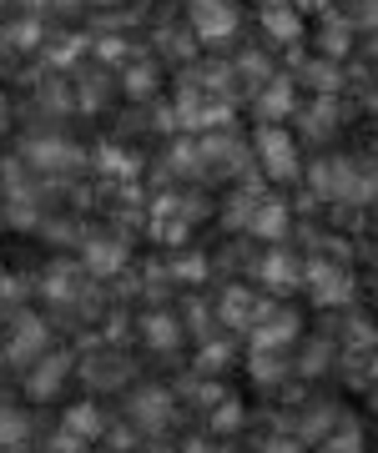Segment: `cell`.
<instances>
[{"label":"cell","instance_id":"obj_1","mask_svg":"<svg viewBox=\"0 0 378 453\" xmlns=\"http://www.w3.org/2000/svg\"><path fill=\"white\" fill-rule=\"evenodd\" d=\"M76 372L91 393H121L136 383V357L127 342H106V338H86V353L76 357Z\"/></svg>","mask_w":378,"mask_h":453},{"label":"cell","instance_id":"obj_2","mask_svg":"<svg viewBox=\"0 0 378 453\" xmlns=\"http://www.w3.org/2000/svg\"><path fill=\"white\" fill-rule=\"evenodd\" d=\"M56 342H50V323L41 318V312L20 308L11 312V323H5V333H0V357L11 363L16 372H26L35 363V357H46Z\"/></svg>","mask_w":378,"mask_h":453},{"label":"cell","instance_id":"obj_3","mask_svg":"<svg viewBox=\"0 0 378 453\" xmlns=\"http://www.w3.org/2000/svg\"><path fill=\"white\" fill-rule=\"evenodd\" d=\"M303 292H308L318 308L348 312L353 308V297H359V282H353V267H348V262L308 257V267H303Z\"/></svg>","mask_w":378,"mask_h":453},{"label":"cell","instance_id":"obj_4","mask_svg":"<svg viewBox=\"0 0 378 453\" xmlns=\"http://www.w3.org/2000/svg\"><path fill=\"white\" fill-rule=\"evenodd\" d=\"M127 418L142 428V438H166L177 428V393L162 383H136L127 398Z\"/></svg>","mask_w":378,"mask_h":453},{"label":"cell","instance_id":"obj_5","mask_svg":"<svg viewBox=\"0 0 378 453\" xmlns=\"http://www.w3.org/2000/svg\"><path fill=\"white\" fill-rule=\"evenodd\" d=\"M267 308H273V297L263 288H252V282H228L217 292V323L228 333H247L252 338V327L267 318Z\"/></svg>","mask_w":378,"mask_h":453},{"label":"cell","instance_id":"obj_6","mask_svg":"<svg viewBox=\"0 0 378 453\" xmlns=\"http://www.w3.org/2000/svg\"><path fill=\"white\" fill-rule=\"evenodd\" d=\"M71 378H76V353H66V348H50L46 357H35L31 368L20 372V388H26V398H31V403H56V398L66 393Z\"/></svg>","mask_w":378,"mask_h":453},{"label":"cell","instance_id":"obj_7","mask_svg":"<svg viewBox=\"0 0 378 453\" xmlns=\"http://www.w3.org/2000/svg\"><path fill=\"white\" fill-rule=\"evenodd\" d=\"M303 267H308L303 252H293L288 242H273L263 257L252 262V277H258V288H263L267 297H288V292L303 288Z\"/></svg>","mask_w":378,"mask_h":453},{"label":"cell","instance_id":"obj_8","mask_svg":"<svg viewBox=\"0 0 378 453\" xmlns=\"http://www.w3.org/2000/svg\"><path fill=\"white\" fill-rule=\"evenodd\" d=\"M252 146H258V162L273 181H297L303 162H297V136L288 127H258Z\"/></svg>","mask_w":378,"mask_h":453},{"label":"cell","instance_id":"obj_9","mask_svg":"<svg viewBox=\"0 0 378 453\" xmlns=\"http://www.w3.org/2000/svg\"><path fill=\"white\" fill-rule=\"evenodd\" d=\"M187 26L202 46H222L237 35V5L232 0H192L187 5Z\"/></svg>","mask_w":378,"mask_h":453},{"label":"cell","instance_id":"obj_10","mask_svg":"<svg viewBox=\"0 0 378 453\" xmlns=\"http://www.w3.org/2000/svg\"><path fill=\"white\" fill-rule=\"evenodd\" d=\"M136 333H142V348H147L151 357H172L187 342V327H181V318L172 308H151L136 318Z\"/></svg>","mask_w":378,"mask_h":453},{"label":"cell","instance_id":"obj_11","mask_svg":"<svg viewBox=\"0 0 378 453\" xmlns=\"http://www.w3.org/2000/svg\"><path fill=\"white\" fill-rule=\"evenodd\" d=\"M293 372L303 378V383L338 372V338H333V333H312V338H297V348H293Z\"/></svg>","mask_w":378,"mask_h":453},{"label":"cell","instance_id":"obj_12","mask_svg":"<svg viewBox=\"0 0 378 453\" xmlns=\"http://www.w3.org/2000/svg\"><path fill=\"white\" fill-rule=\"evenodd\" d=\"M247 372L263 393H278L282 383H293V348H252L247 353Z\"/></svg>","mask_w":378,"mask_h":453},{"label":"cell","instance_id":"obj_13","mask_svg":"<svg viewBox=\"0 0 378 453\" xmlns=\"http://www.w3.org/2000/svg\"><path fill=\"white\" fill-rule=\"evenodd\" d=\"M297 338H303V318H297V308H267V318L258 327H252V348H297Z\"/></svg>","mask_w":378,"mask_h":453},{"label":"cell","instance_id":"obj_14","mask_svg":"<svg viewBox=\"0 0 378 453\" xmlns=\"http://www.w3.org/2000/svg\"><path fill=\"white\" fill-rule=\"evenodd\" d=\"M288 232H293V211H288V202H273V196H263L258 202V211H252V226H247V237H258V242H288Z\"/></svg>","mask_w":378,"mask_h":453},{"label":"cell","instance_id":"obj_15","mask_svg":"<svg viewBox=\"0 0 378 453\" xmlns=\"http://www.w3.org/2000/svg\"><path fill=\"white\" fill-rule=\"evenodd\" d=\"M258 116H263V127H282L288 116H297V91L288 76H273V81L258 91Z\"/></svg>","mask_w":378,"mask_h":453},{"label":"cell","instance_id":"obj_16","mask_svg":"<svg viewBox=\"0 0 378 453\" xmlns=\"http://www.w3.org/2000/svg\"><path fill=\"white\" fill-rule=\"evenodd\" d=\"M81 252H86L81 267L91 277H116L121 267H127V242H121V237H86Z\"/></svg>","mask_w":378,"mask_h":453},{"label":"cell","instance_id":"obj_17","mask_svg":"<svg viewBox=\"0 0 378 453\" xmlns=\"http://www.w3.org/2000/svg\"><path fill=\"white\" fill-rule=\"evenodd\" d=\"M263 31L273 35L278 46H297V41H303V11L288 5V0H273V5H263Z\"/></svg>","mask_w":378,"mask_h":453},{"label":"cell","instance_id":"obj_18","mask_svg":"<svg viewBox=\"0 0 378 453\" xmlns=\"http://www.w3.org/2000/svg\"><path fill=\"white\" fill-rule=\"evenodd\" d=\"M353 41H359V26L348 16H323V26H318V56H328V61H343L348 50H353Z\"/></svg>","mask_w":378,"mask_h":453},{"label":"cell","instance_id":"obj_19","mask_svg":"<svg viewBox=\"0 0 378 453\" xmlns=\"http://www.w3.org/2000/svg\"><path fill=\"white\" fill-rule=\"evenodd\" d=\"M35 438V418L26 408H11L0 403V453H26Z\"/></svg>","mask_w":378,"mask_h":453},{"label":"cell","instance_id":"obj_20","mask_svg":"<svg viewBox=\"0 0 378 453\" xmlns=\"http://www.w3.org/2000/svg\"><path fill=\"white\" fill-rule=\"evenodd\" d=\"M61 428L76 434L81 443H101V438H106V413L96 408V398H91V403H71L66 413H61Z\"/></svg>","mask_w":378,"mask_h":453},{"label":"cell","instance_id":"obj_21","mask_svg":"<svg viewBox=\"0 0 378 453\" xmlns=\"http://www.w3.org/2000/svg\"><path fill=\"white\" fill-rule=\"evenodd\" d=\"M247 162V151L232 136H207V142L197 146V166L202 172H237V166Z\"/></svg>","mask_w":378,"mask_h":453},{"label":"cell","instance_id":"obj_22","mask_svg":"<svg viewBox=\"0 0 378 453\" xmlns=\"http://www.w3.org/2000/svg\"><path fill=\"white\" fill-rule=\"evenodd\" d=\"M177 318H181V327H187L197 342L217 338V303H207V297H197V292H187V297H181Z\"/></svg>","mask_w":378,"mask_h":453},{"label":"cell","instance_id":"obj_23","mask_svg":"<svg viewBox=\"0 0 378 453\" xmlns=\"http://www.w3.org/2000/svg\"><path fill=\"white\" fill-rule=\"evenodd\" d=\"M312 453H368V434H363V423L353 418V413H343V423H338Z\"/></svg>","mask_w":378,"mask_h":453},{"label":"cell","instance_id":"obj_24","mask_svg":"<svg viewBox=\"0 0 378 453\" xmlns=\"http://www.w3.org/2000/svg\"><path fill=\"white\" fill-rule=\"evenodd\" d=\"M237 363V353H232L228 338H207L197 348V357H192V372H202V378H222V372Z\"/></svg>","mask_w":378,"mask_h":453},{"label":"cell","instance_id":"obj_25","mask_svg":"<svg viewBox=\"0 0 378 453\" xmlns=\"http://www.w3.org/2000/svg\"><path fill=\"white\" fill-rule=\"evenodd\" d=\"M222 398H232L228 388H222V378H202V372H192V383L181 388V403L187 408H197V413H212Z\"/></svg>","mask_w":378,"mask_h":453},{"label":"cell","instance_id":"obj_26","mask_svg":"<svg viewBox=\"0 0 378 453\" xmlns=\"http://www.w3.org/2000/svg\"><path fill=\"white\" fill-rule=\"evenodd\" d=\"M172 277H177L181 288H202L207 277H212V257L207 252H172Z\"/></svg>","mask_w":378,"mask_h":453},{"label":"cell","instance_id":"obj_27","mask_svg":"<svg viewBox=\"0 0 378 453\" xmlns=\"http://www.w3.org/2000/svg\"><path fill=\"white\" fill-rule=\"evenodd\" d=\"M232 76H237V81L258 96V91L273 81V61H267L263 50H243V56H237V65H232Z\"/></svg>","mask_w":378,"mask_h":453},{"label":"cell","instance_id":"obj_28","mask_svg":"<svg viewBox=\"0 0 378 453\" xmlns=\"http://www.w3.org/2000/svg\"><path fill=\"white\" fill-rule=\"evenodd\" d=\"M207 423H212V438H232L247 428V408L237 403V398H222V403L207 413Z\"/></svg>","mask_w":378,"mask_h":453},{"label":"cell","instance_id":"obj_29","mask_svg":"<svg viewBox=\"0 0 378 453\" xmlns=\"http://www.w3.org/2000/svg\"><path fill=\"white\" fill-rule=\"evenodd\" d=\"M303 81L318 91V96H333L338 86H343V71H338V61H328V56H318V61L303 65Z\"/></svg>","mask_w":378,"mask_h":453},{"label":"cell","instance_id":"obj_30","mask_svg":"<svg viewBox=\"0 0 378 453\" xmlns=\"http://www.w3.org/2000/svg\"><path fill=\"white\" fill-rule=\"evenodd\" d=\"M333 127H338V101H333V96H318L308 111H303V131H308V136H328Z\"/></svg>","mask_w":378,"mask_h":453},{"label":"cell","instance_id":"obj_31","mask_svg":"<svg viewBox=\"0 0 378 453\" xmlns=\"http://www.w3.org/2000/svg\"><path fill=\"white\" fill-rule=\"evenodd\" d=\"M106 449L112 453H136L142 449V428H136L132 418L127 423H106Z\"/></svg>","mask_w":378,"mask_h":453},{"label":"cell","instance_id":"obj_32","mask_svg":"<svg viewBox=\"0 0 378 453\" xmlns=\"http://www.w3.org/2000/svg\"><path fill=\"white\" fill-rule=\"evenodd\" d=\"M31 162L35 166H66V162H76V151H71V142H35Z\"/></svg>","mask_w":378,"mask_h":453},{"label":"cell","instance_id":"obj_33","mask_svg":"<svg viewBox=\"0 0 378 453\" xmlns=\"http://www.w3.org/2000/svg\"><path fill=\"white\" fill-rule=\"evenodd\" d=\"M106 101H112V81H91V76H86L81 91H76V106H81V111H106Z\"/></svg>","mask_w":378,"mask_h":453},{"label":"cell","instance_id":"obj_34","mask_svg":"<svg viewBox=\"0 0 378 453\" xmlns=\"http://www.w3.org/2000/svg\"><path fill=\"white\" fill-rule=\"evenodd\" d=\"M121 86H127V96L147 101L151 91H157V71H151V65H132V71L121 76Z\"/></svg>","mask_w":378,"mask_h":453},{"label":"cell","instance_id":"obj_35","mask_svg":"<svg viewBox=\"0 0 378 453\" xmlns=\"http://www.w3.org/2000/svg\"><path fill=\"white\" fill-rule=\"evenodd\" d=\"M26 292H31V282H26V277L0 273V303H5L11 312H20V303H26Z\"/></svg>","mask_w":378,"mask_h":453},{"label":"cell","instance_id":"obj_36","mask_svg":"<svg viewBox=\"0 0 378 453\" xmlns=\"http://www.w3.org/2000/svg\"><path fill=\"white\" fill-rule=\"evenodd\" d=\"M258 453H303V443H297L293 434H282V428H267V434L258 438Z\"/></svg>","mask_w":378,"mask_h":453},{"label":"cell","instance_id":"obj_37","mask_svg":"<svg viewBox=\"0 0 378 453\" xmlns=\"http://www.w3.org/2000/svg\"><path fill=\"white\" fill-rule=\"evenodd\" d=\"M353 26H359V31H378V0H359V11H353Z\"/></svg>","mask_w":378,"mask_h":453},{"label":"cell","instance_id":"obj_38","mask_svg":"<svg viewBox=\"0 0 378 453\" xmlns=\"http://www.w3.org/2000/svg\"><path fill=\"white\" fill-rule=\"evenodd\" d=\"M177 453H222V449H217V438H212V434H207V438L197 434V438H187V443H181Z\"/></svg>","mask_w":378,"mask_h":453},{"label":"cell","instance_id":"obj_39","mask_svg":"<svg viewBox=\"0 0 378 453\" xmlns=\"http://www.w3.org/2000/svg\"><path fill=\"white\" fill-rule=\"evenodd\" d=\"M363 398H368V408H374V413H378V383H374V388H368V393H363Z\"/></svg>","mask_w":378,"mask_h":453},{"label":"cell","instance_id":"obj_40","mask_svg":"<svg viewBox=\"0 0 378 453\" xmlns=\"http://www.w3.org/2000/svg\"><path fill=\"white\" fill-rule=\"evenodd\" d=\"M374 242H378V217H374Z\"/></svg>","mask_w":378,"mask_h":453},{"label":"cell","instance_id":"obj_41","mask_svg":"<svg viewBox=\"0 0 378 453\" xmlns=\"http://www.w3.org/2000/svg\"><path fill=\"white\" fill-rule=\"evenodd\" d=\"M0 116H5V96H0Z\"/></svg>","mask_w":378,"mask_h":453},{"label":"cell","instance_id":"obj_42","mask_svg":"<svg viewBox=\"0 0 378 453\" xmlns=\"http://www.w3.org/2000/svg\"><path fill=\"white\" fill-rule=\"evenodd\" d=\"M374 308H378V297H374Z\"/></svg>","mask_w":378,"mask_h":453}]
</instances>
